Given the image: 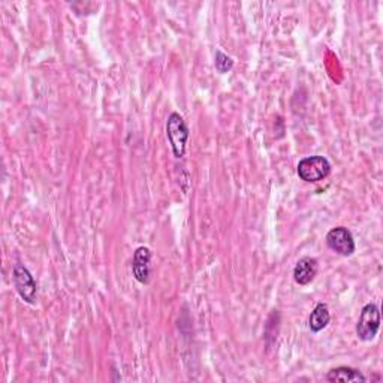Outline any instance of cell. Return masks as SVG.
Returning <instances> with one entry per match:
<instances>
[{"label":"cell","instance_id":"6da1fadb","mask_svg":"<svg viewBox=\"0 0 383 383\" xmlns=\"http://www.w3.org/2000/svg\"><path fill=\"white\" fill-rule=\"evenodd\" d=\"M166 135L169 144L173 147L174 156L177 159H182L186 153V144L189 140V129L185 123L183 117L178 113H173L168 117L166 122Z\"/></svg>","mask_w":383,"mask_h":383},{"label":"cell","instance_id":"7a4b0ae2","mask_svg":"<svg viewBox=\"0 0 383 383\" xmlns=\"http://www.w3.org/2000/svg\"><path fill=\"white\" fill-rule=\"evenodd\" d=\"M296 173L301 180L307 183H317L325 180L331 173V164L324 156H310L305 157L298 164Z\"/></svg>","mask_w":383,"mask_h":383},{"label":"cell","instance_id":"3957f363","mask_svg":"<svg viewBox=\"0 0 383 383\" xmlns=\"http://www.w3.org/2000/svg\"><path fill=\"white\" fill-rule=\"evenodd\" d=\"M380 328V312L376 304H367L356 324V334L363 342H371Z\"/></svg>","mask_w":383,"mask_h":383},{"label":"cell","instance_id":"277c9868","mask_svg":"<svg viewBox=\"0 0 383 383\" xmlns=\"http://www.w3.org/2000/svg\"><path fill=\"white\" fill-rule=\"evenodd\" d=\"M326 244L333 252L342 254V256H350L355 252V240L352 232L345 226L334 228L328 232Z\"/></svg>","mask_w":383,"mask_h":383},{"label":"cell","instance_id":"5b68a950","mask_svg":"<svg viewBox=\"0 0 383 383\" xmlns=\"http://www.w3.org/2000/svg\"><path fill=\"white\" fill-rule=\"evenodd\" d=\"M14 283L18 295L29 304H34L36 301V282L30 271L23 267V265L17 263L14 267Z\"/></svg>","mask_w":383,"mask_h":383},{"label":"cell","instance_id":"8992f818","mask_svg":"<svg viewBox=\"0 0 383 383\" xmlns=\"http://www.w3.org/2000/svg\"><path fill=\"white\" fill-rule=\"evenodd\" d=\"M150 261H152V252L148 247H138L133 254V262H132V271L133 277L143 283L147 284L150 282Z\"/></svg>","mask_w":383,"mask_h":383},{"label":"cell","instance_id":"52a82bcc","mask_svg":"<svg viewBox=\"0 0 383 383\" xmlns=\"http://www.w3.org/2000/svg\"><path fill=\"white\" fill-rule=\"evenodd\" d=\"M317 274V261L315 258H303L296 262L294 270V279L298 284H310Z\"/></svg>","mask_w":383,"mask_h":383},{"label":"cell","instance_id":"ba28073f","mask_svg":"<svg viewBox=\"0 0 383 383\" xmlns=\"http://www.w3.org/2000/svg\"><path fill=\"white\" fill-rule=\"evenodd\" d=\"M328 382H367V377L361 371L350 367H337L326 375Z\"/></svg>","mask_w":383,"mask_h":383},{"label":"cell","instance_id":"9c48e42d","mask_svg":"<svg viewBox=\"0 0 383 383\" xmlns=\"http://www.w3.org/2000/svg\"><path fill=\"white\" fill-rule=\"evenodd\" d=\"M329 319H331V316H329L328 305L324 303H319L312 312L310 317H308V328L312 329V333L322 331V329L326 328V325L329 324Z\"/></svg>","mask_w":383,"mask_h":383},{"label":"cell","instance_id":"30bf717a","mask_svg":"<svg viewBox=\"0 0 383 383\" xmlns=\"http://www.w3.org/2000/svg\"><path fill=\"white\" fill-rule=\"evenodd\" d=\"M215 65H216V69L220 73H226V72H229L232 69L233 60L231 57H228L226 55H223L222 51H217L216 52V59H215Z\"/></svg>","mask_w":383,"mask_h":383}]
</instances>
